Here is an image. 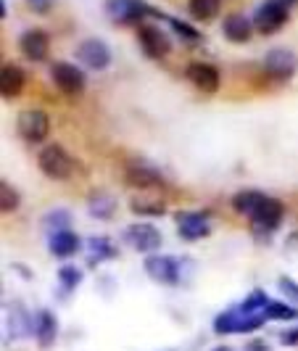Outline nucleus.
Returning a JSON list of instances; mask_svg holds the SVG:
<instances>
[{
	"label": "nucleus",
	"instance_id": "c756f323",
	"mask_svg": "<svg viewBox=\"0 0 298 351\" xmlns=\"http://www.w3.org/2000/svg\"><path fill=\"white\" fill-rule=\"evenodd\" d=\"M264 317H266V319H296L298 312L293 309V306H288V304L272 301V304L264 309Z\"/></svg>",
	"mask_w": 298,
	"mask_h": 351
},
{
	"label": "nucleus",
	"instance_id": "7ed1b4c3",
	"mask_svg": "<svg viewBox=\"0 0 298 351\" xmlns=\"http://www.w3.org/2000/svg\"><path fill=\"white\" fill-rule=\"evenodd\" d=\"M296 69H298L296 53L288 51V48H275V51H269L264 56V71L275 82H288L296 74Z\"/></svg>",
	"mask_w": 298,
	"mask_h": 351
},
{
	"label": "nucleus",
	"instance_id": "2f4dec72",
	"mask_svg": "<svg viewBox=\"0 0 298 351\" xmlns=\"http://www.w3.org/2000/svg\"><path fill=\"white\" fill-rule=\"evenodd\" d=\"M280 291L288 296V299H293L298 301V282H293L290 278H282L280 280Z\"/></svg>",
	"mask_w": 298,
	"mask_h": 351
},
{
	"label": "nucleus",
	"instance_id": "5701e85b",
	"mask_svg": "<svg viewBox=\"0 0 298 351\" xmlns=\"http://www.w3.org/2000/svg\"><path fill=\"white\" fill-rule=\"evenodd\" d=\"M35 333L40 346H51L55 333H58V322H55V315L53 312H40L35 317Z\"/></svg>",
	"mask_w": 298,
	"mask_h": 351
},
{
	"label": "nucleus",
	"instance_id": "72a5a7b5",
	"mask_svg": "<svg viewBox=\"0 0 298 351\" xmlns=\"http://www.w3.org/2000/svg\"><path fill=\"white\" fill-rule=\"evenodd\" d=\"M280 341L285 343V346H296V343H298V330H288V333H282Z\"/></svg>",
	"mask_w": 298,
	"mask_h": 351
},
{
	"label": "nucleus",
	"instance_id": "4468645a",
	"mask_svg": "<svg viewBox=\"0 0 298 351\" xmlns=\"http://www.w3.org/2000/svg\"><path fill=\"white\" fill-rule=\"evenodd\" d=\"M127 182L135 185V188H158L164 182V177L158 172L153 164L148 161H132L127 167Z\"/></svg>",
	"mask_w": 298,
	"mask_h": 351
},
{
	"label": "nucleus",
	"instance_id": "f03ea898",
	"mask_svg": "<svg viewBox=\"0 0 298 351\" xmlns=\"http://www.w3.org/2000/svg\"><path fill=\"white\" fill-rule=\"evenodd\" d=\"M288 19H290V3L288 0H266L253 16V27L262 35H275L277 29L285 27Z\"/></svg>",
	"mask_w": 298,
	"mask_h": 351
},
{
	"label": "nucleus",
	"instance_id": "6e6552de",
	"mask_svg": "<svg viewBox=\"0 0 298 351\" xmlns=\"http://www.w3.org/2000/svg\"><path fill=\"white\" fill-rule=\"evenodd\" d=\"M177 230L182 241H201L211 232V222L206 211H185L177 217Z\"/></svg>",
	"mask_w": 298,
	"mask_h": 351
},
{
	"label": "nucleus",
	"instance_id": "f3484780",
	"mask_svg": "<svg viewBox=\"0 0 298 351\" xmlns=\"http://www.w3.org/2000/svg\"><path fill=\"white\" fill-rule=\"evenodd\" d=\"M24 85H27L24 69H18L16 64H3V69H0V93H3V98L21 95Z\"/></svg>",
	"mask_w": 298,
	"mask_h": 351
},
{
	"label": "nucleus",
	"instance_id": "c9c22d12",
	"mask_svg": "<svg viewBox=\"0 0 298 351\" xmlns=\"http://www.w3.org/2000/svg\"><path fill=\"white\" fill-rule=\"evenodd\" d=\"M214 351H232V349H229V346H216Z\"/></svg>",
	"mask_w": 298,
	"mask_h": 351
},
{
	"label": "nucleus",
	"instance_id": "1a4fd4ad",
	"mask_svg": "<svg viewBox=\"0 0 298 351\" xmlns=\"http://www.w3.org/2000/svg\"><path fill=\"white\" fill-rule=\"evenodd\" d=\"M282 217H285V209H282V204L277 198H264V204L259 206V211L251 217V228L256 230L259 235L262 232H272V230L277 228L282 222Z\"/></svg>",
	"mask_w": 298,
	"mask_h": 351
},
{
	"label": "nucleus",
	"instance_id": "393cba45",
	"mask_svg": "<svg viewBox=\"0 0 298 351\" xmlns=\"http://www.w3.org/2000/svg\"><path fill=\"white\" fill-rule=\"evenodd\" d=\"M116 256V248L111 246L105 238H92L90 241V264L105 262V259H114Z\"/></svg>",
	"mask_w": 298,
	"mask_h": 351
},
{
	"label": "nucleus",
	"instance_id": "6ab92c4d",
	"mask_svg": "<svg viewBox=\"0 0 298 351\" xmlns=\"http://www.w3.org/2000/svg\"><path fill=\"white\" fill-rule=\"evenodd\" d=\"M48 243H51L53 256L69 259L71 254H77V248H79V238H77V232H71V230H58V232H53Z\"/></svg>",
	"mask_w": 298,
	"mask_h": 351
},
{
	"label": "nucleus",
	"instance_id": "aec40b11",
	"mask_svg": "<svg viewBox=\"0 0 298 351\" xmlns=\"http://www.w3.org/2000/svg\"><path fill=\"white\" fill-rule=\"evenodd\" d=\"M264 198H266V195L259 193V191H240V193L232 198V209L251 219V217L259 211V206L264 204Z\"/></svg>",
	"mask_w": 298,
	"mask_h": 351
},
{
	"label": "nucleus",
	"instance_id": "ddd939ff",
	"mask_svg": "<svg viewBox=\"0 0 298 351\" xmlns=\"http://www.w3.org/2000/svg\"><path fill=\"white\" fill-rule=\"evenodd\" d=\"M185 77H188V82H190L193 88L203 90V93H214V90L219 88V71L214 69L211 64H206V61H193V64H188Z\"/></svg>",
	"mask_w": 298,
	"mask_h": 351
},
{
	"label": "nucleus",
	"instance_id": "9d476101",
	"mask_svg": "<svg viewBox=\"0 0 298 351\" xmlns=\"http://www.w3.org/2000/svg\"><path fill=\"white\" fill-rule=\"evenodd\" d=\"M138 40H140L142 53H145L148 58H153V61L169 56V51H172V43H169L166 32H161L158 27H151V24H148V27H140Z\"/></svg>",
	"mask_w": 298,
	"mask_h": 351
},
{
	"label": "nucleus",
	"instance_id": "dca6fc26",
	"mask_svg": "<svg viewBox=\"0 0 298 351\" xmlns=\"http://www.w3.org/2000/svg\"><path fill=\"white\" fill-rule=\"evenodd\" d=\"M253 21L246 19L243 14H229L225 21H222V35L227 37L229 43H248L251 35H253Z\"/></svg>",
	"mask_w": 298,
	"mask_h": 351
},
{
	"label": "nucleus",
	"instance_id": "473e14b6",
	"mask_svg": "<svg viewBox=\"0 0 298 351\" xmlns=\"http://www.w3.org/2000/svg\"><path fill=\"white\" fill-rule=\"evenodd\" d=\"M27 3H29V8H32L35 14H48L55 0H27Z\"/></svg>",
	"mask_w": 298,
	"mask_h": 351
},
{
	"label": "nucleus",
	"instance_id": "cd10ccee",
	"mask_svg": "<svg viewBox=\"0 0 298 351\" xmlns=\"http://www.w3.org/2000/svg\"><path fill=\"white\" fill-rule=\"evenodd\" d=\"M272 301L266 299V293L264 291H253L246 301H243V306H240V312H246V315H262V309H266Z\"/></svg>",
	"mask_w": 298,
	"mask_h": 351
},
{
	"label": "nucleus",
	"instance_id": "bb28decb",
	"mask_svg": "<svg viewBox=\"0 0 298 351\" xmlns=\"http://www.w3.org/2000/svg\"><path fill=\"white\" fill-rule=\"evenodd\" d=\"M166 21L172 24V29H175L177 35L182 37V43H188V45H198V43L203 40V35H201L198 29H193L190 24H185V21H179V19H169V16H166Z\"/></svg>",
	"mask_w": 298,
	"mask_h": 351
},
{
	"label": "nucleus",
	"instance_id": "2eb2a0df",
	"mask_svg": "<svg viewBox=\"0 0 298 351\" xmlns=\"http://www.w3.org/2000/svg\"><path fill=\"white\" fill-rule=\"evenodd\" d=\"M48 45H51V40L42 29H27L24 35L18 37V48L29 61H45Z\"/></svg>",
	"mask_w": 298,
	"mask_h": 351
},
{
	"label": "nucleus",
	"instance_id": "423d86ee",
	"mask_svg": "<svg viewBox=\"0 0 298 351\" xmlns=\"http://www.w3.org/2000/svg\"><path fill=\"white\" fill-rule=\"evenodd\" d=\"M51 77L53 85L61 90V93H69V95H77L85 90V74L79 66H74L69 61H55L51 66Z\"/></svg>",
	"mask_w": 298,
	"mask_h": 351
},
{
	"label": "nucleus",
	"instance_id": "20e7f679",
	"mask_svg": "<svg viewBox=\"0 0 298 351\" xmlns=\"http://www.w3.org/2000/svg\"><path fill=\"white\" fill-rule=\"evenodd\" d=\"M16 130L27 143H42L51 132V119H48V114L29 108L16 117Z\"/></svg>",
	"mask_w": 298,
	"mask_h": 351
},
{
	"label": "nucleus",
	"instance_id": "f704fd0d",
	"mask_svg": "<svg viewBox=\"0 0 298 351\" xmlns=\"http://www.w3.org/2000/svg\"><path fill=\"white\" fill-rule=\"evenodd\" d=\"M243 351H269V346H266L264 341H251V343H246Z\"/></svg>",
	"mask_w": 298,
	"mask_h": 351
},
{
	"label": "nucleus",
	"instance_id": "4be33fe9",
	"mask_svg": "<svg viewBox=\"0 0 298 351\" xmlns=\"http://www.w3.org/2000/svg\"><path fill=\"white\" fill-rule=\"evenodd\" d=\"M29 325H32L29 312L21 304H11L8 306V333L14 335V338H21V335L29 333Z\"/></svg>",
	"mask_w": 298,
	"mask_h": 351
},
{
	"label": "nucleus",
	"instance_id": "b1692460",
	"mask_svg": "<svg viewBox=\"0 0 298 351\" xmlns=\"http://www.w3.org/2000/svg\"><path fill=\"white\" fill-rule=\"evenodd\" d=\"M219 3L222 0H190L188 3V11L198 21H209V19H214L219 14Z\"/></svg>",
	"mask_w": 298,
	"mask_h": 351
},
{
	"label": "nucleus",
	"instance_id": "0eeeda50",
	"mask_svg": "<svg viewBox=\"0 0 298 351\" xmlns=\"http://www.w3.org/2000/svg\"><path fill=\"white\" fill-rule=\"evenodd\" d=\"M77 61L85 64V66L92 71H103V69H108V64H111V51H108V45H105L103 40L90 37V40H85V43L77 48Z\"/></svg>",
	"mask_w": 298,
	"mask_h": 351
},
{
	"label": "nucleus",
	"instance_id": "f257e3e1",
	"mask_svg": "<svg viewBox=\"0 0 298 351\" xmlns=\"http://www.w3.org/2000/svg\"><path fill=\"white\" fill-rule=\"evenodd\" d=\"M37 167L42 169V175L51 177V180H69L74 175V158L64 151V145L51 143L40 151L37 156Z\"/></svg>",
	"mask_w": 298,
	"mask_h": 351
},
{
	"label": "nucleus",
	"instance_id": "39448f33",
	"mask_svg": "<svg viewBox=\"0 0 298 351\" xmlns=\"http://www.w3.org/2000/svg\"><path fill=\"white\" fill-rule=\"evenodd\" d=\"M105 14L116 24H138V21H142V16L156 14V11L148 8L142 0H108L105 3Z\"/></svg>",
	"mask_w": 298,
	"mask_h": 351
},
{
	"label": "nucleus",
	"instance_id": "a211bd4d",
	"mask_svg": "<svg viewBox=\"0 0 298 351\" xmlns=\"http://www.w3.org/2000/svg\"><path fill=\"white\" fill-rule=\"evenodd\" d=\"M129 209L135 211V214H145V217H161L164 209H166V204H164V198H158L156 193L142 191V193L132 195Z\"/></svg>",
	"mask_w": 298,
	"mask_h": 351
},
{
	"label": "nucleus",
	"instance_id": "412c9836",
	"mask_svg": "<svg viewBox=\"0 0 298 351\" xmlns=\"http://www.w3.org/2000/svg\"><path fill=\"white\" fill-rule=\"evenodd\" d=\"M88 209H90V217H95V219L105 222V219H111V217H114V211H116V201H114L108 193H103V191H98V193L90 195Z\"/></svg>",
	"mask_w": 298,
	"mask_h": 351
},
{
	"label": "nucleus",
	"instance_id": "7c9ffc66",
	"mask_svg": "<svg viewBox=\"0 0 298 351\" xmlns=\"http://www.w3.org/2000/svg\"><path fill=\"white\" fill-rule=\"evenodd\" d=\"M58 280H61V288H64V291H71V288H77V285H79L82 272H79L77 267H61Z\"/></svg>",
	"mask_w": 298,
	"mask_h": 351
},
{
	"label": "nucleus",
	"instance_id": "9b49d317",
	"mask_svg": "<svg viewBox=\"0 0 298 351\" xmlns=\"http://www.w3.org/2000/svg\"><path fill=\"white\" fill-rule=\"evenodd\" d=\"M145 272L156 282H164V285L179 282V262H175L172 256H156V254H151L145 259Z\"/></svg>",
	"mask_w": 298,
	"mask_h": 351
},
{
	"label": "nucleus",
	"instance_id": "f8f14e48",
	"mask_svg": "<svg viewBox=\"0 0 298 351\" xmlns=\"http://www.w3.org/2000/svg\"><path fill=\"white\" fill-rule=\"evenodd\" d=\"M124 238L135 251H142V254H151L161 246V232L153 225H132L124 230Z\"/></svg>",
	"mask_w": 298,
	"mask_h": 351
},
{
	"label": "nucleus",
	"instance_id": "a878e982",
	"mask_svg": "<svg viewBox=\"0 0 298 351\" xmlns=\"http://www.w3.org/2000/svg\"><path fill=\"white\" fill-rule=\"evenodd\" d=\"M42 225L51 228V232H58V230H71V214L64 209H53L51 214L42 217Z\"/></svg>",
	"mask_w": 298,
	"mask_h": 351
},
{
	"label": "nucleus",
	"instance_id": "c85d7f7f",
	"mask_svg": "<svg viewBox=\"0 0 298 351\" xmlns=\"http://www.w3.org/2000/svg\"><path fill=\"white\" fill-rule=\"evenodd\" d=\"M18 204H21V198H18L16 188H11L8 182H3V185H0V211L11 214V211L18 209Z\"/></svg>",
	"mask_w": 298,
	"mask_h": 351
}]
</instances>
